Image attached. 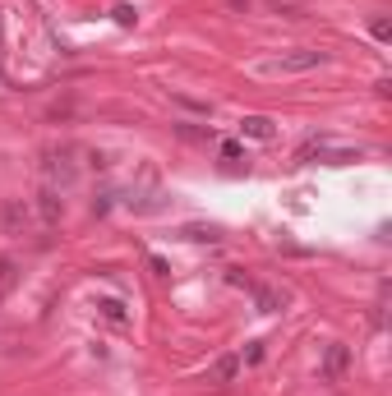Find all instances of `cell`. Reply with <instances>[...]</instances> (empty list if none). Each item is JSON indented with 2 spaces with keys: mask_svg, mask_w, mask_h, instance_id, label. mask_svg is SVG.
Instances as JSON below:
<instances>
[{
  "mask_svg": "<svg viewBox=\"0 0 392 396\" xmlns=\"http://www.w3.org/2000/svg\"><path fill=\"white\" fill-rule=\"evenodd\" d=\"M37 217H42L46 226H56V221L65 217V198H60L51 185H42V194H37Z\"/></svg>",
  "mask_w": 392,
  "mask_h": 396,
  "instance_id": "5b68a950",
  "label": "cell"
},
{
  "mask_svg": "<svg viewBox=\"0 0 392 396\" xmlns=\"http://www.w3.org/2000/svg\"><path fill=\"white\" fill-rule=\"evenodd\" d=\"M10 281H14V263H10V258H0V290L10 286Z\"/></svg>",
  "mask_w": 392,
  "mask_h": 396,
  "instance_id": "ac0fdd59",
  "label": "cell"
},
{
  "mask_svg": "<svg viewBox=\"0 0 392 396\" xmlns=\"http://www.w3.org/2000/svg\"><path fill=\"white\" fill-rule=\"evenodd\" d=\"M148 267H153L157 276H171V263H167V258H162V253H148Z\"/></svg>",
  "mask_w": 392,
  "mask_h": 396,
  "instance_id": "9a60e30c",
  "label": "cell"
},
{
  "mask_svg": "<svg viewBox=\"0 0 392 396\" xmlns=\"http://www.w3.org/2000/svg\"><path fill=\"white\" fill-rule=\"evenodd\" d=\"M245 364H263V341H249L245 346Z\"/></svg>",
  "mask_w": 392,
  "mask_h": 396,
  "instance_id": "2e32d148",
  "label": "cell"
},
{
  "mask_svg": "<svg viewBox=\"0 0 392 396\" xmlns=\"http://www.w3.org/2000/svg\"><path fill=\"white\" fill-rule=\"evenodd\" d=\"M346 374H351V346L332 341L323 351V383H342Z\"/></svg>",
  "mask_w": 392,
  "mask_h": 396,
  "instance_id": "3957f363",
  "label": "cell"
},
{
  "mask_svg": "<svg viewBox=\"0 0 392 396\" xmlns=\"http://www.w3.org/2000/svg\"><path fill=\"white\" fill-rule=\"evenodd\" d=\"M42 176H46V185H51V189H56V185H74V176H78L74 153H69V148H51V153L42 157Z\"/></svg>",
  "mask_w": 392,
  "mask_h": 396,
  "instance_id": "6da1fadb",
  "label": "cell"
},
{
  "mask_svg": "<svg viewBox=\"0 0 392 396\" xmlns=\"http://www.w3.org/2000/svg\"><path fill=\"white\" fill-rule=\"evenodd\" d=\"M111 19L120 23V28H134V23H139V10H134V5H115V10H111Z\"/></svg>",
  "mask_w": 392,
  "mask_h": 396,
  "instance_id": "8fae6325",
  "label": "cell"
},
{
  "mask_svg": "<svg viewBox=\"0 0 392 396\" xmlns=\"http://www.w3.org/2000/svg\"><path fill=\"white\" fill-rule=\"evenodd\" d=\"M235 374H240V355H222L208 369V383H235Z\"/></svg>",
  "mask_w": 392,
  "mask_h": 396,
  "instance_id": "ba28073f",
  "label": "cell"
},
{
  "mask_svg": "<svg viewBox=\"0 0 392 396\" xmlns=\"http://www.w3.org/2000/svg\"><path fill=\"white\" fill-rule=\"evenodd\" d=\"M245 290L254 295L258 313H281V309H286V295H281V290H272V286H263V281H249Z\"/></svg>",
  "mask_w": 392,
  "mask_h": 396,
  "instance_id": "277c9868",
  "label": "cell"
},
{
  "mask_svg": "<svg viewBox=\"0 0 392 396\" xmlns=\"http://www.w3.org/2000/svg\"><path fill=\"white\" fill-rule=\"evenodd\" d=\"M240 134H245V139H258V143H268L272 134H277V125H272L268 115H245V120H240Z\"/></svg>",
  "mask_w": 392,
  "mask_h": 396,
  "instance_id": "52a82bcc",
  "label": "cell"
},
{
  "mask_svg": "<svg viewBox=\"0 0 392 396\" xmlns=\"http://www.w3.org/2000/svg\"><path fill=\"white\" fill-rule=\"evenodd\" d=\"M231 5H235V10H245V5H249V0H231Z\"/></svg>",
  "mask_w": 392,
  "mask_h": 396,
  "instance_id": "d6986e66",
  "label": "cell"
},
{
  "mask_svg": "<svg viewBox=\"0 0 392 396\" xmlns=\"http://www.w3.org/2000/svg\"><path fill=\"white\" fill-rule=\"evenodd\" d=\"M370 33H374V42H388V37H392V23H388V19H374Z\"/></svg>",
  "mask_w": 392,
  "mask_h": 396,
  "instance_id": "5bb4252c",
  "label": "cell"
},
{
  "mask_svg": "<svg viewBox=\"0 0 392 396\" xmlns=\"http://www.w3.org/2000/svg\"><path fill=\"white\" fill-rule=\"evenodd\" d=\"M102 318H106V323H125V318H130V313H125V304H120V299H102Z\"/></svg>",
  "mask_w": 392,
  "mask_h": 396,
  "instance_id": "30bf717a",
  "label": "cell"
},
{
  "mask_svg": "<svg viewBox=\"0 0 392 396\" xmlns=\"http://www.w3.org/2000/svg\"><path fill=\"white\" fill-rule=\"evenodd\" d=\"M28 221H33V212H28L23 198H0V231L5 235H23Z\"/></svg>",
  "mask_w": 392,
  "mask_h": 396,
  "instance_id": "7a4b0ae2",
  "label": "cell"
},
{
  "mask_svg": "<svg viewBox=\"0 0 392 396\" xmlns=\"http://www.w3.org/2000/svg\"><path fill=\"white\" fill-rule=\"evenodd\" d=\"M176 134L180 139H194V143H208L213 139V129H194V125H176Z\"/></svg>",
  "mask_w": 392,
  "mask_h": 396,
  "instance_id": "7c38bea8",
  "label": "cell"
},
{
  "mask_svg": "<svg viewBox=\"0 0 392 396\" xmlns=\"http://www.w3.org/2000/svg\"><path fill=\"white\" fill-rule=\"evenodd\" d=\"M268 5L277 14H286V19H304V14H309V5H304V0H268Z\"/></svg>",
  "mask_w": 392,
  "mask_h": 396,
  "instance_id": "9c48e42d",
  "label": "cell"
},
{
  "mask_svg": "<svg viewBox=\"0 0 392 396\" xmlns=\"http://www.w3.org/2000/svg\"><path fill=\"white\" fill-rule=\"evenodd\" d=\"M222 157H226V162H240L245 153H240V143H235V139H226V143H222Z\"/></svg>",
  "mask_w": 392,
  "mask_h": 396,
  "instance_id": "e0dca14e",
  "label": "cell"
},
{
  "mask_svg": "<svg viewBox=\"0 0 392 396\" xmlns=\"http://www.w3.org/2000/svg\"><path fill=\"white\" fill-rule=\"evenodd\" d=\"M185 235H190V240H222L217 226H185Z\"/></svg>",
  "mask_w": 392,
  "mask_h": 396,
  "instance_id": "4fadbf2b",
  "label": "cell"
},
{
  "mask_svg": "<svg viewBox=\"0 0 392 396\" xmlns=\"http://www.w3.org/2000/svg\"><path fill=\"white\" fill-rule=\"evenodd\" d=\"M318 65H328V51H291V55H281L277 69H291V74H300V69H318Z\"/></svg>",
  "mask_w": 392,
  "mask_h": 396,
  "instance_id": "8992f818",
  "label": "cell"
}]
</instances>
